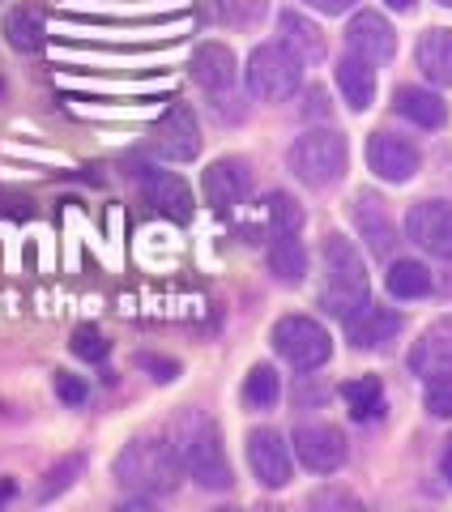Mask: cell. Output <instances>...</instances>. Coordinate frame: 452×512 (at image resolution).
Listing matches in <instances>:
<instances>
[{
	"label": "cell",
	"mask_w": 452,
	"mask_h": 512,
	"mask_svg": "<svg viewBox=\"0 0 452 512\" xmlns=\"http://www.w3.org/2000/svg\"><path fill=\"white\" fill-rule=\"evenodd\" d=\"M410 372L423 376L427 384L452 376V316H440L435 325L423 329V338L410 350Z\"/></svg>",
	"instance_id": "7c38bea8"
},
{
	"label": "cell",
	"mask_w": 452,
	"mask_h": 512,
	"mask_svg": "<svg viewBox=\"0 0 452 512\" xmlns=\"http://www.w3.org/2000/svg\"><path fill=\"white\" fill-rule=\"evenodd\" d=\"M52 389H56V397H60L64 406H82L86 397H90L86 380H77V376H69V372H56V376H52Z\"/></svg>",
	"instance_id": "4dcf8cb0"
},
{
	"label": "cell",
	"mask_w": 452,
	"mask_h": 512,
	"mask_svg": "<svg viewBox=\"0 0 452 512\" xmlns=\"http://www.w3.org/2000/svg\"><path fill=\"white\" fill-rule=\"evenodd\" d=\"M346 333H350V342L359 350H380V346H389L401 333V316L389 312V308H371V303H367L359 316L346 320Z\"/></svg>",
	"instance_id": "ac0fdd59"
},
{
	"label": "cell",
	"mask_w": 452,
	"mask_h": 512,
	"mask_svg": "<svg viewBox=\"0 0 452 512\" xmlns=\"http://www.w3.org/2000/svg\"><path fill=\"white\" fill-rule=\"evenodd\" d=\"M427 410L435 414V419H452V376L431 380V389H427Z\"/></svg>",
	"instance_id": "1f68e13d"
},
{
	"label": "cell",
	"mask_w": 452,
	"mask_h": 512,
	"mask_svg": "<svg viewBox=\"0 0 452 512\" xmlns=\"http://www.w3.org/2000/svg\"><path fill=\"white\" fill-rule=\"evenodd\" d=\"M154 150L171 158V163H188V158L201 154V128H197V116H192V107L175 103L163 120L154 128Z\"/></svg>",
	"instance_id": "30bf717a"
},
{
	"label": "cell",
	"mask_w": 452,
	"mask_h": 512,
	"mask_svg": "<svg viewBox=\"0 0 452 512\" xmlns=\"http://www.w3.org/2000/svg\"><path fill=\"white\" fill-rule=\"evenodd\" d=\"M141 192H145V201H150L158 214H167L175 222L192 218V192H188V184L180 180V175H171V171H141Z\"/></svg>",
	"instance_id": "9a60e30c"
},
{
	"label": "cell",
	"mask_w": 452,
	"mask_h": 512,
	"mask_svg": "<svg viewBox=\"0 0 452 512\" xmlns=\"http://www.w3.org/2000/svg\"><path fill=\"white\" fill-rule=\"evenodd\" d=\"M248 188H252V171L239 158H222V163L205 171V201L214 210H235L248 197Z\"/></svg>",
	"instance_id": "2e32d148"
},
{
	"label": "cell",
	"mask_w": 452,
	"mask_h": 512,
	"mask_svg": "<svg viewBox=\"0 0 452 512\" xmlns=\"http://www.w3.org/2000/svg\"><path fill=\"white\" fill-rule=\"evenodd\" d=\"M342 397H346L354 423H371V419H380V414H384V384H380V376L350 380L342 389Z\"/></svg>",
	"instance_id": "d4e9b609"
},
{
	"label": "cell",
	"mask_w": 452,
	"mask_h": 512,
	"mask_svg": "<svg viewBox=\"0 0 452 512\" xmlns=\"http://www.w3.org/2000/svg\"><path fill=\"white\" fill-rule=\"evenodd\" d=\"M346 137L333 128H312L290 146V171L308 188H329L346 175Z\"/></svg>",
	"instance_id": "277c9868"
},
{
	"label": "cell",
	"mask_w": 452,
	"mask_h": 512,
	"mask_svg": "<svg viewBox=\"0 0 452 512\" xmlns=\"http://www.w3.org/2000/svg\"><path fill=\"white\" fill-rule=\"evenodd\" d=\"M440 474L452 483V440H448V448H444V457H440Z\"/></svg>",
	"instance_id": "d590c367"
},
{
	"label": "cell",
	"mask_w": 452,
	"mask_h": 512,
	"mask_svg": "<svg viewBox=\"0 0 452 512\" xmlns=\"http://www.w3.org/2000/svg\"><path fill=\"white\" fill-rule=\"evenodd\" d=\"M5 35L9 43L18 47V52H43V43H47V26H43V13L35 5H18V9H9V18H5Z\"/></svg>",
	"instance_id": "cb8c5ba5"
},
{
	"label": "cell",
	"mask_w": 452,
	"mask_h": 512,
	"mask_svg": "<svg viewBox=\"0 0 452 512\" xmlns=\"http://www.w3.org/2000/svg\"><path fill=\"white\" fill-rule=\"evenodd\" d=\"M273 350L295 367V372H316L325 367L333 355V342H329V329L316 325L312 316H282L273 325Z\"/></svg>",
	"instance_id": "8992f818"
},
{
	"label": "cell",
	"mask_w": 452,
	"mask_h": 512,
	"mask_svg": "<svg viewBox=\"0 0 452 512\" xmlns=\"http://www.w3.org/2000/svg\"><path fill=\"white\" fill-rule=\"evenodd\" d=\"M175 453H180L184 470L205 491H226L235 483L231 466H226V453H222V436L205 410H184L175 419Z\"/></svg>",
	"instance_id": "6da1fadb"
},
{
	"label": "cell",
	"mask_w": 452,
	"mask_h": 512,
	"mask_svg": "<svg viewBox=\"0 0 452 512\" xmlns=\"http://www.w3.org/2000/svg\"><path fill=\"white\" fill-rule=\"evenodd\" d=\"M431 291V274L418 261H393L389 269V295L397 299H423Z\"/></svg>",
	"instance_id": "4316f807"
},
{
	"label": "cell",
	"mask_w": 452,
	"mask_h": 512,
	"mask_svg": "<svg viewBox=\"0 0 452 512\" xmlns=\"http://www.w3.org/2000/svg\"><path fill=\"white\" fill-rule=\"evenodd\" d=\"M384 5L397 9V13H410V9H414V0H384Z\"/></svg>",
	"instance_id": "8d00e7d4"
},
{
	"label": "cell",
	"mask_w": 452,
	"mask_h": 512,
	"mask_svg": "<svg viewBox=\"0 0 452 512\" xmlns=\"http://www.w3.org/2000/svg\"><path fill=\"white\" fill-rule=\"evenodd\" d=\"M346 47L359 60L367 64H389L393 52H397V35H393V26L380 18V13H354L350 26H346Z\"/></svg>",
	"instance_id": "4fadbf2b"
},
{
	"label": "cell",
	"mask_w": 452,
	"mask_h": 512,
	"mask_svg": "<svg viewBox=\"0 0 452 512\" xmlns=\"http://www.w3.org/2000/svg\"><path fill=\"white\" fill-rule=\"evenodd\" d=\"M256 222H261V231L273 239V235H290L303 227V210L295 201L286 197V192H273V197H265L261 214H256Z\"/></svg>",
	"instance_id": "484cf974"
},
{
	"label": "cell",
	"mask_w": 452,
	"mask_h": 512,
	"mask_svg": "<svg viewBox=\"0 0 452 512\" xmlns=\"http://www.w3.org/2000/svg\"><path fill=\"white\" fill-rule=\"evenodd\" d=\"M180 470H184V461H180V453H175V444L154 440V436L124 444V453L116 457V483L124 491H137V495L175 491Z\"/></svg>",
	"instance_id": "7a4b0ae2"
},
{
	"label": "cell",
	"mask_w": 452,
	"mask_h": 512,
	"mask_svg": "<svg viewBox=\"0 0 452 512\" xmlns=\"http://www.w3.org/2000/svg\"><path fill=\"white\" fill-rule=\"evenodd\" d=\"M393 107H397L410 124H418V128H440V124L448 120V107H444L440 94L418 90V86H401V90L393 94Z\"/></svg>",
	"instance_id": "7402d4cb"
},
{
	"label": "cell",
	"mask_w": 452,
	"mask_h": 512,
	"mask_svg": "<svg viewBox=\"0 0 452 512\" xmlns=\"http://www.w3.org/2000/svg\"><path fill=\"white\" fill-rule=\"evenodd\" d=\"M303 86V56L286 43H261L248 56V90L261 103H286Z\"/></svg>",
	"instance_id": "5b68a950"
},
{
	"label": "cell",
	"mask_w": 452,
	"mask_h": 512,
	"mask_svg": "<svg viewBox=\"0 0 452 512\" xmlns=\"http://www.w3.org/2000/svg\"><path fill=\"white\" fill-rule=\"evenodd\" d=\"M418 150H414V141L406 137H397V133H371L367 141V167L380 175V180H389V184H406L418 175Z\"/></svg>",
	"instance_id": "ba28073f"
},
{
	"label": "cell",
	"mask_w": 452,
	"mask_h": 512,
	"mask_svg": "<svg viewBox=\"0 0 452 512\" xmlns=\"http://www.w3.org/2000/svg\"><path fill=\"white\" fill-rule=\"evenodd\" d=\"M320 303H325V312H333L337 320H354L371 303L363 256L346 235L325 239V291H320Z\"/></svg>",
	"instance_id": "3957f363"
},
{
	"label": "cell",
	"mask_w": 452,
	"mask_h": 512,
	"mask_svg": "<svg viewBox=\"0 0 452 512\" xmlns=\"http://www.w3.org/2000/svg\"><path fill=\"white\" fill-rule=\"evenodd\" d=\"M278 393H282L278 372H273L269 363L252 367V372H248V384H244V402H248L252 410H269L273 402H278Z\"/></svg>",
	"instance_id": "83f0119b"
},
{
	"label": "cell",
	"mask_w": 452,
	"mask_h": 512,
	"mask_svg": "<svg viewBox=\"0 0 452 512\" xmlns=\"http://www.w3.org/2000/svg\"><path fill=\"white\" fill-rule=\"evenodd\" d=\"M435 5H444V9H452V0H435Z\"/></svg>",
	"instance_id": "74e56055"
},
{
	"label": "cell",
	"mask_w": 452,
	"mask_h": 512,
	"mask_svg": "<svg viewBox=\"0 0 452 512\" xmlns=\"http://www.w3.org/2000/svg\"><path fill=\"white\" fill-rule=\"evenodd\" d=\"M278 35H282V43L290 47V52L303 56V64H308V60H325V35H320L316 22H308L303 13H282V18H278Z\"/></svg>",
	"instance_id": "603a6c76"
},
{
	"label": "cell",
	"mask_w": 452,
	"mask_h": 512,
	"mask_svg": "<svg viewBox=\"0 0 452 512\" xmlns=\"http://www.w3.org/2000/svg\"><path fill=\"white\" fill-rule=\"evenodd\" d=\"M295 457L312 474H337L346 466V436L337 427H329V423L299 427L295 431Z\"/></svg>",
	"instance_id": "9c48e42d"
},
{
	"label": "cell",
	"mask_w": 452,
	"mask_h": 512,
	"mask_svg": "<svg viewBox=\"0 0 452 512\" xmlns=\"http://www.w3.org/2000/svg\"><path fill=\"white\" fill-rule=\"evenodd\" d=\"M269 274L278 282H286V286L303 282V274H308V252H303V244H299V231L269 239Z\"/></svg>",
	"instance_id": "44dd1931"
},
{
	"label": "cell",
	"mask_w": 452,
	"mask_h": 512,
	"mask_svg": "<svg viewBox=\"0 0 452 512\" xmlns=\"http://www.w3.org/2000/svg\"><path fill=\"white\" fill-rule=\"evenodd\" d=\"M337 90H342L350 111H367L376 103V73H371V64L350 52L342 64H337Z\"/></svg>",
	"instance_id": "ffe728a7"
},
{
	"label": "cell",
	"mask_w": 452,
	"mask_h": 512,
	"mask_svg": "<svg viewBox=\"0 0 452 512\" xmlns=\"http://www.w3.org/2000/svg\"><path fill=\"white\" fill-rule=\"evenodd\" d=\"M13 491H18V483H13V478H0V504H9Z\"/></svg>",
	"instance_id": "e575fe53"
},
{
	"label": "cell",
	"mask_w": 452,
	"mask_h": 512,
	"mask_svg": "<svg viewBox=\"0 0 452 512\" xmlns=\"http://www.w3.org/2000/svg\"><path fill=\"white\" fill-rule=\"evenodd\" d=\"M303 5H312L320 13H329V18H337V13H350L359 0H303Z\"/></svg>",
	"instance_id": "836d02e7"
},
{
	"label": "cell",
	"mask_w": 452,
	"mask_h": 512,
	"mask_svg": "<svg viewBox=\"0 0 452 512\" xmlns=\"http://www.w3.org/2000/svg\"><path fill=\"white\" fill-rule=\"evenodd\" d=\"M418 69H423L427 82L435 86H452V30L448 26H431L423 39H418Z\"/></svg>",
	"instance_id": "d6986e66"
},
{
	"label": "cell",
	"mask_w": 452,
	"mask_h": 512,
	"mask_svg": "<svg viewBox=\"0 0 452 512\" xmlns=\"http://www.w3.org/2000/svg\"><path fill=\"white\" fill-rule=\"evenodd\" d=\"M406 235L423 252L452 261V201H418L406 214Z\"/></svg>",
	"instance_id": "52a82bcc"
},
{
	"label": "cell",
	"mask_w": 452,
	"mask_h": 512,
	"mask_svg": "<svg viewBox=\"0 0 452 512\" xmlns=\"http://www.w3.org/2000/svg\"><path fill=\"white\" fill-rule=\"evenodd\" d=\"M107 338H103V333L99 329H77L73 333V355L77 359H90V363H99V359H107Z\"/></svg>",
	"instance_id": "f546056e"
},
{
	"label": "cell",
	"mask_w": 452,
	"mask_h": 512,
	"mask_svg": "<svg viewBox=\"0 0 452 512\" xmlns=\"http://www.w3.org/2000/svg\"><path fill=\"white\" fill-rule=\"evenodd\" d=\"M354 227H359V235L367 239V248L376 256H389L397 248V231L389 222V210H384V201L376 197V192H354Z\"/></svg>",
	"instance_id": "5bb4252c"
},
{
	"label": "cell",
	"mask_w": 452,
	"mask_h": 512,
	"mask_svg": "<svg viewBox=\"0 0 452 512\" xmlns=\"http://www.w3.org/2000/svg\"><path fill=\"white\" fill-rule=\"evenodd\" d=\"M248 466L256 478H261V487H269V491L286 487L290 483V444L269 427L252 431L248 436Z\"/></svg>",
	"instance_id": "8fae6325"
},
{
	"label": "cell",
	"mask_w": 452,
	"mask_h": 512,
	"mask_svg": "<svg viewBox=\"0 0 452 512\" xmlns=\"http://www.w3.org/2000/svg\"><path fill=\"white\" fill-rule=\"evenodd\" d=\"M235 56H231V47H222V43H201L197 47V56H192V82H197L201 90L209 94H226L235 86Z\"/></svg>",
	"instance_id": "e0dca14e"
},
{
	"label": "cell",
	"mask_w": 452,
	"mask_h": 512,
	"mask_svg": "<svg viewBox=\"0 0 452 512\" xmlns=\"http://www.w3.org/2000/svg\"><path fill=\"white\" fill-rule=\"evenodd\" d=\"M141 367H145V372H154V380H175V376H180V363H171V359H154V355H141L137 359Z\"/></svg>",
	"instance_id": "d6a6232c"
},
{
	"label": "cell",
	"mask_w": 452,
	"mask_h": 512,
	"mask_svg": "<svg viewBox=\"0 0 452 512\" xmlns=\"http://www.w3.org/2000/svg\"><path fill=\"white\" fill-rule=\"evenodd\" d=\"M82 466H86V461H82V457H64V461H60V466H56L52 474H47V483H43V491H39V500H52V495H60L64 487H69V483H73V478H77V474H82Z\"/></svg>",
	"instance_id": "f1b7e54d"
}]
</instances>
